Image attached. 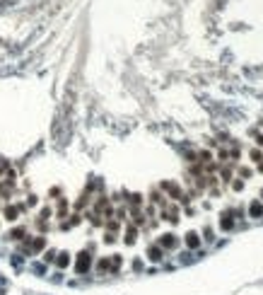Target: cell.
<instances>
[{
  "instance_id": "1",
  "label": "cell",
  "mask_w": 263,
  "mask_h": 295,
  "mask_svg": "<svg viewBox=\"0 0 263 295\" xmlns=\"http://www.w3.org/2000/svg\"><path fill=\"white\" fill-rule=\"evenodd\" d=\"M89 269V254H80V259H77V271L85 273Z\"/></svg>"
},
{
  "instance_id": "3",
  "label": "cell",
  "mask_w": 263,
  "mask_h": 295,
  "mask_svg": "<svg viewBox=\"0 0 263 295\" xmlns=\"http://www.w3.org/2000/svg\"><path fill=\"white\" fill-rule=\"evenodd\" d=\"M188 244H191V247H198V237H196L193 232L188 235Z\"/></svg>"
},
{
  "instance_id": "6",
  "label": "cell",
  "mask_w": 263,
  "mask_h": 295,
  "mask_svg": "<svg viewBox=\"0 0 263 295\" xmlns=\"http://www.w3.org/2000/svg\"><path fill=\"white\" fill-rule=\"evenodd\" d=\"M15 215H17V208H7V218L15 220Z\"/></svg>"
},
{
  "instance_id": "2",
  "label": "cell",
  "mask_w": 263,
  "mask_h": 295,
  "mask_svg": "<svg viewBox=\"0 0 263 295\" xmlns=\"http://www.w3.org/2000/svg\"><path fill=\"white\" fill-rule=\"evenodd\" d=\"M251 213H254V215H263V206H261V203H254V206H251Z\"/></svg>"
},
{
  "instance_id": "5",
  "label": "cell",
  "mask_w": 263,
  "mask_h": 295,
  "mask_svg": "<svg viewBox=\"0 0 263 295\" xmlns=\"http://www.w3.org/2000/svg\"><path fill=\"white\" fill-rule=\"evenodd\" d=\"M68 264V254H61V259H58V266H65Z\"/></svg>"
},
{
  "instance_id": "4",
  "label": "cell",
  "mask_w": 263,
  "mask_h": 295,
  "mask_svg": "<svg viewBox=\"0 0 263 295\" xmlns=\"http://www.w3.org/2000/svg\"><path fill=\"white\" fill-rule=\"evenodd\" d=\"M150 259L157 261V259H159V249H150Z\"/></svg>"
}]
</instances>
